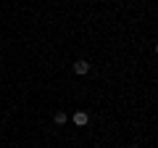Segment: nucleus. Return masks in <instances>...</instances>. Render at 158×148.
Masks as SVG:
<instances>
[{
    "label": "nucleus",
    "instance_id": "nucleus-1",
    "mask_svg": "<svg viewBox=\"0 0 158 148\" xmlns=\"http://www.w3.org/2000/svg\"><path fill=\"white\" fill-rule=\"evenodd\" d=\"M71 122H74L77 127H85L87 122H90V114H87V111H77V114L71 116Z\"/></svg>",
    "mask_w": 158,
    "mask_h": 148
},
{
    "label": "nucleus",
    "instance_id": "nucleus-2",
    "mask_svg": "<svg viewBox=\"0 0 158 148\" xmlns=\"http://www.w3.org/2000/svg\"><path fill=\"white\" fill-rule=\"evenodd\" d=\"M74 72H77V74H87V72H90V61H85V58L74 61Z\"/></svg>",
    "mask_w": 158,
    "mask_h": 148
},
{
    "label": "nucleus",
    "instance_id": "nucleus-3",
    "mask_svg": "<svg viewBox=\"0 0 158 148\" xmlns=\"http://www.w3.org/2000/svg\"><path fill=\"white\" fill-rule=\"evenodd\" d=\"M53 122H56V124H66V122H69V116L63 114V111H56V116H53Z\"/></svg>",
    "mask_w": 158,
    "mask_h": 148
},
{
    "label": "nucleus",
    "instance_id": "nucleus-4",
    "mask_svg": "<svg viewBox=\"0 0 158 148\" xmlns=\"http://www.w3.org/2000/svg\"><path fill=\"white\" fill-rule=\"evenodd\" d=\"M156 56H158V45H156Z\"/></svg>",
    "mask_w": 158,
    "mask_h": 148
}]
</instances>
